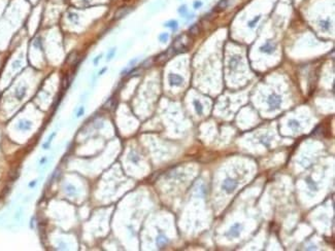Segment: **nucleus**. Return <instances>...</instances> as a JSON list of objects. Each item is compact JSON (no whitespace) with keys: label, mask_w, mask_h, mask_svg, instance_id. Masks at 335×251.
<instances>
[{"label":"nucleus","mask_w":335,"mask_h":251,"mask_svg":"<svg viewBox=\"0 0 335 251\" xmlns=\"http://www.w3.org/2000/svg\"><path fill=\"white\" fill-rule=\"evenodd\" d=\"M267 103H268V106H269V109H270V110H276V109H278L281 105V97L279 96V95L275 94V93H272V94L268 97Z\"/></svg>","instance_id":"1"},{"label":"nucleus","mask_w":335,"mask_h":251,"mask_svg":"<svg viewBox=\"0 0 335 251\" xmlns=\"http://www.w3.org/2000/svg\"><path fill=\"white\" fill-rule=\"evenodd\" d=\"M236 187H237V181L234 180L233 178H230V177L225 179L223 181V183H222V189L227 194L233 192L235 190Z\"/></svg>","instance_id":"2"},{"label":"nucleus","mask_w":335,"mask_h":251,"mask_svg":"<svg viewBox=\"0 0 335 251\" xmlns=\"http://www.w3.org/2000/svg\"><path fill=\"white\" fill-rule=\"evenodd\" d=\"M168 81H169V84L172 86H181V84H184V78L178 74L170 73L168 75Z\"/></svg>","instance_id":"3"},{"label":"nucleus","mask_w":335,"mask_h":251,"mask_svg":"<svg viewBox=\"0 0 335 251\" xmlns=\"http://www.w3.org/2000/svg\"><path fill=\"white\" fill-rule=\"evenodd\" d=\"M274 51H275V44L272 43L271 41H266L263 45L260 46V51H261V53H265V54H272Z\"/></svg>","instance_id":"4"},{"label":"nucleus","mask_w":335,"mask_h":251,"mask_svg":"<svg viewBox=\"0 0 335 251\" xmlns=\"http://www.w3.org/2000/svg\"><path fill=\"white\" fill-rule=\"evenodd\" d=\"M241 229H242V225L240 223H234L232 227H230V231L228 233V236H230L231 238H237L239 237L241 232Z\"/></svg>","instance_id":"5"},{"label":"nucleus","mask_w":335,"mask_h":251,"mask_svg":"<svg viewBox=\"0 0 335 251\" xmlns=\"http://www.w3.org/2000/svg\"><path fill=\"white\" fill-rule=\"evenodd\" d=\"M156 243H157V246L159 247V248H164L165 246H166V245L168 244V239H167V237H165L164 235H162V234H160V235L157 237Z\"/></svg>","instance_id":"6"},{"label":"nucleus","mask_w":335,"mask_h":251,"mask_svg":"<svg viewBox=\"0 0 335 251\" xmlns=\"http://www.w3.org/2000/svg\"><path fill=\"white\" fill-rule=\"evenodd\" d=\"M240 61H241L240 56H234V57H232L229 60V68L231 70H234L238 65H239Z\"/></svg>","instance_id":"7"},{"label":"nucleus","mask_w":335,"mask_h":251,"mask_svg":"<svg viewBox=\"0 0 335 251\" xmlns=\"http://www.w3.org/2000/svg\"><path fill=\"white\" fill-rule=\"evenodd\" d=\"M26 86H21V88H19V89H17V91L15 92V96H16V98L18 99V100H22L23 98L25 97V95H26Z\"/></svg>","instance_id":"8"},{"label":"nucleus","mask_w":335,"mask_h":251,"mask_svg":"<svg viewBox=\"0 0 335 251\" xmlns=\"http://www.w3.org/2000/svg\"><path fill=\"white\" fill-rule=\"evenodd\" d=\"M193 104H194L195 110H196L197 114H198V115H201V114L203 113V106H202V104H201V103H200V101H198V100H194V101H193Z\"/></svg>","instance_id":"9"},{"label":"nucleus","mask_w":335,"mask_h":251,"mask_svg":"<svg viewBox=\"0 0 335 251\" xmlns=\"http://www.w3.org/2000/svg\"><path fill=\"white\" fill-rule=\"evenodd\" d=\"M305 181H306V184H307L308 187H309L311 190H318V185H316V183L311 178V177H307V178L305 179Z\"/></svg>","instance_id":"10"},{"label":"nucleus","mask_w":335,"mask_h":251,"mask_svg":"<svg viewBox=\"0 0 335 251\" xmlns=\"http://www.w3.org/2000/svg\"><path fill=\"white\" fill-rule=\"evenodd\" d=\"M164 26H165V27L170 28V29H172V30H176V29H177V27H178V23L175 21V20H170V21L166 22Z\"/></svg>","instance_id":"11"},{"label":"nucleus","mask_w":335,"mask_h":251,"mask_svg":"<svg viewBox=\"0 0 335 251\" xmlns=\"http://www.w3.org/2000/svg\"><path fill=\"white\" fill-rule=\"evenodd\" d=\"M129 11H130V9L128 7L121 8V9H120V11L116 14V19H121V18H123L124 16H126V14H127Z\"/></svg>","instance_id":"12"},{"label":"nucleus","mask_w":335,"mask_h":251,"mask_svg":"<svg viewBox=\"0 0 335 251\" xmlns=\"http://www.w3.org/2000/svg\"><path fill=\"white\" fill-rule=\"evenodd\" d=\"M320 27H321L322 30H324V31H329L331 25H330L329 21H327V20H322V21H320Z\"/></svg>","instance_id":"13"},{"label":"nucleus","mask_w":335,"mask_h":251,"mask_svg":"<svg viewBox=\"0 0 335 251\" xmlns=\"http://www.w3.org/2000/svg\"><path fill=\"white\" fill-rule=\"evenodd\" d=\"M30 128H31V123H30L29 121H22V122H20L19 129L26 131V130H29Z\"/></svg>","instance_id":"14"},{"label":"nucleus","mask_w":335,"mask_h":251,"mask_svg":"<svg viewBox=\"0 0 335 251\" xmlns=\"http://www.w3.org/2000/svg\"><path fill=\"white\" fill-rule=\"evenodd\" d=\"M289 127L291 129L295 130H299L300 129V123L298 122L297 119H290L289 121Z\"/></svg>","instance_id":"15"},{"label":"nucleus","mask_w":335,"mask_h":251,"mask_svg":"<svg viewBox=\"0 0 335 251\" xmlns=\"http://www.w3.org/2000/svg\"><path fill=\"white\" fill-rule=\"evenodd\" d=\"M260 19H261V14H258L257 16H255V18L252 20V21L249 22V27L250 28H254L255 26L257 25V23L260 21Z\"/></svg>","instance_id":"16"},{"label":"nucleus","mask_w":335,"mask_h":251,"mask_svg":"<svg viewBox=\"0 0 335 251\" xmlns=\"http://www.w3.org/2000/svg\"><path fill=\"white\" fill-rule=\"evenodd\" d=\"M55 136H56V133H53V134L50 136L49 139H48V142L43 143V145H42V148L43 149H49L50 145H51V143H52V140H53V138H54Z\"/></svg>","instance_id":"17"},{"label":"nucleus","mask_w":335,"mask_h":251,"mask_svg":"<svg viewBox=\"0 0 335 251\" xmlns=\"http://www.w3.org/2000/svg\"><path fill=\"white\" fill-rule=\"evenodd\" d=\"M68 20L71 22H74V23H77V20H79V16L76 14H73V13H69L68 14Z\"/></svg>","instance_id":"18"},{"label":"nucleus","mask_w":335,"mask_h":251,"mask_svg":"<svg viewBox=\"0 0 335 251\" xmlns=\"http://www.w3.org/2000/svg\"><path fill=\"white\" fill-rule=\"evenodd\" d=\"M178 14H181L183 16H185L187 14V13H188V8H187V5H181L179 6V8H178Z\"/></svg>","instance_id":"19"},{"label":"nucleus","mask_w":335,"mask_h":251,"mask_svg":"<svg viewBox=\"0 0 335 251\" xmlns=\"http://www.w3.org/2000/svg\"><path fill=\"white\" fill-rule=\"evenodd\" d=\"M189 32L192 33V34H198V33H199V27H198V25L194 24L192 27H190Z\"/></svg>","instance_id":"20"},{"label":"nucleus","mask_w":335,"mask_h":251,"mask_svg":"<svg viewBox=\"0 0 335 251\" xmlns=\"http://www.w3.org/2000/svg\"><path fill=\"white\" fill-rule=\"evenodd\" d=\"M116 51H117V49H116V47H114V49H111V51H108L107 57H106V60H107V61H109V60L113 59V58L115 57V55H116Z\"/></svg>","instance_id":"21"},{"label":"nucleus","mask_w":335,"mask_h":251,"mask_svg":"<svg viewBox=\"0 0 335 251\" xmlns=\"http://www.w3.org/2000/svg\"><path fill=\"white\" fill-rule=\"evenodd\" d=\"M168 38H169V34H168V33H162V34H160V36H159V40L161 41V42H166V41L168 40Z\"/></svg>","instance_id":"22"},{"label":"nucleus","mask_w":335,"mask_h":251,"mask_svg":"<svg viewBox=\"0 0 335 251\" xmlns=\"http://www.w3.org/2000/svg\"><path fill=\"white\" fill-rule=\"evenodd\" d=\"M202 5H203V3H202V1H200V0H196V1H194V3H193V7H194L195 9H198V8H200Z\"/></svg>","instance_id":"23"},{"label":"nucleus","mask_w":335,"mask_h":251,"mask_svg":"<svg viewBox=\"0 0 335 251\" xmlns=\"http://www.w3.org/2000/svg\"><path fill=\"white\" fill-rule=\"evenodd\" d=\"M101 58H102V54H100V55H98L97 57H95L94 60H93V64H94L95 66H97L98 63H99V61L101 60Z\"/></svg>","instance_id":"24"},{"label":"nucleus","mask_w":335,"mask_h":251,"mask_svg":"<svg viewBox=\"0 0 335 251\" xmlns=\"http://www.w3.org/2000/svg\"><path fill=\"white\" fill-rule=\"evenodd\" d=\"M85 113V108L81 106V107H79V111H77V113H76V117H81V116H83Z\"/></svg>","instance_id":"25"},{"label":"nucleus","mask_w":335,"mask_h":251,"mask_svg":"<svg viewBox=\"0 0 335 251\" xmlns=\"http://www.w3.org/2000/svg\"><path fill=\"white\" fill-rule=\"evenodd\" d=\"M227 6V0H222L221 2H220V4L218 5V7L220 8H225Z\"/></svg>","instance_id":"26"},{"label":"nucleus","mask_w":335,"mask_h":251,"mask_svg":"<svg viewBox=\"0 0 335 251\" xmlns=\"http://www.w3.org/2000/svg\"><path fill=\"white\" fill-rule=\"evenodd\" d=\"M130 159H131V161H132V162L134 163V164H137V162H138V157H137V155H132V157H130Z\"/></svg>","instance_id":"27"},{"label":"nucleus","mask_w":335,"mask_h":251,"mask_svg":"<svg viewBox=\"0 0 335 251\" xmlns=\"http://www.w3.org/2000/svg\"><path fill=\"white\" fill-rule=\"evenodd\" d=\"M13 67H14L15 69L19 68L20 67V61H15V62L13 63Z\"/></svg>","instance_id":"28"},{"label":"nucleus","mask_w":335,"mask_h":251,"mask_svg":"<svg viewBox=\"0 0 335 251\" xmlns=\"http://www.w3.org/2000/svg\"><path fill=\"white\" fill-rule=\"evenodd\" d=\"M106 70H107V67H104V68H102V69H101V70L99 71V73H98V75H99V76H100V75H102L103 73L105 72Z\"/></svg>","instance_id":"29"},{"label":"nucleus","mask_w":335,"mask_h":251,"mask_svg":"<svg viewBox=\"0 0 335 251\" xmlns=\"http://www.w3.org/2000/svg\"><path fill=\"white\" fill-rule=\"evenodd\" d=\"M35 184H36V180H33L32 182H31V183H29V186H30V187H33L34 185H35Z\"/></svg>","instance_id":"30"},{"label":"nucleus","mask_w":335,"mask_h":251,"mask_svg":"<svg viewBox=\"0 0 335 251\" xmlns=\"http://www.w3.org/2000/svg\"><path fill=\"white\" fill-rule=\"evenodd\" d=\"M44 162H46V157H42V159H40V165H42Z\"/></svg>","instance_id":"31"}]
</instances>
